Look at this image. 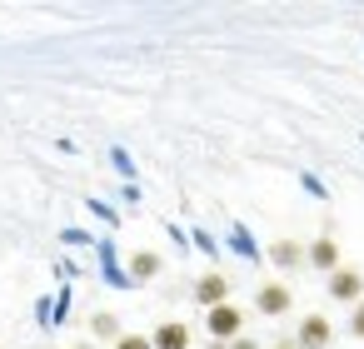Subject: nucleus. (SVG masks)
I'll return each mask as SVG.
<instances>
[{"label":"nucleus","mask_w":364,"mask_h":349,"mask_svg":"<svg viewBox=\"0 0 364 349\" xmlns=\"http://www.w3.org/2000/svg\"><path fill=\"white\" fill-rule=\"evenodd\" d=\"M205 324H210V334H215L220 344H230V339H240V329H245V309H240V304H215V309H205Z\"/></svg>","instance_id":"nucleus-1"},{"label":"nucleus","mask_w":364,"mask_h":349,"mask_svg":"<svg viewBox=\"0 0 364 349\" xmlns=\"http://www.w3.org/2000/svg\"><path fill=\"white\" fill-rule=\"evenodd\" d=\"M289 304H294V294H289V284H279V279L259 284V294H255V309H259V314H269V319H279Z\"/></svg>","instance_id":"nucleus-2"},{"label":"nucleus","mask_w":364,"mask_h":349,"mask_svg":"<svg viewBox=\"0 0 364 349\" xmlns=\"http://www.w3.org/2000/svg\"><path fill=\"white\" fill-rule=\"evenodd\" d=\"M329 339H334V324L324 319V314H304L299 319V349H329Z\"/></svg>","instance_id":"nucleus-3"},{"label":"nucleus","mask_w":364,"mask_h":349,"mask_svg":"<svg viewBox=\"0 0 364 349\" xmlns=\"http://www.w3.org/2000/svg\"><path fill=\"white\" fill-rule=\"evenodd\" d=\"M329 294H334V299L359 304V299H364V274H359V269H349V264H339V269L329 274Z\"/></svg>","instance_id":"nucleus-4"},{"label":"nucleus","mask_w":364,"mask_h":349,"mask_svg":"<svg viewBox=\"0 0 364 349\" xmlns=\"http://www.w3.org/2000/svg\"><path fill=\"white\" fill-rule=\"evenodd\" d=\"M195 299H200L205 309H215V304H230V279H225L220 269L200 274V284H195Z\"/></svg>","instance_id":"nucleus-5"},{"label":"nucleus","mask_w":364,"mask_h":349,"mask_svg":"<svg viewBox=\"0 0 364 349\" xmlns=\"http://www.w3.org/2000/svg\"><path fill=\"white\" fill-rule=\"evenodd\" d=\"M190 339H195V334H190V324H185V319H165V324L150 334V344H155V349H190Z\"/></svg>","instance_id":"nucleus-6"},{"label":"nucleus","mask_w":364,"mask_h":349,"mask_svg":"<svg viewBox=\"0 0 364 349\" xmlns=\"http://www.w3.org/2000/svg\"><path fill=\"white\" fill-rule=\"evenodd\" d=\"M304 259H309L314 269H324V274H334V269H339V245H334L329 235H319L314 245H304Z\"/></svg>","instance_id":"nucleus-7"},{"label":"nucleus","mask_w":364,"mask_h":349,"mask_svg":"<svg viewBox=\"0 0 364 349\" xmlns=\"http://www.w3.org/2000/svg\"><path fill=\"white\" fill-rule=\"evenodd\" d=\"M269 259H274L279 269H299V264H304V245H299V240H279V245L269 249Z\"/></svg>","instance_id":"nucleus-8"},{"label":"nucleus","mask_w":364,"mask_h":349,"mask_svg":"<svg viewBox=\"0 0 364 349\" xmlns=\"http://www.w3.org/2000/svg\"><path fill=\"white\" fill-rule=\"evenodd\" d=\"M90 329H95L100 339H120V319H115L110 309H105V314H95V319H90Z\"/></svg>","instance_id":"nucleus-9"},{"label":"nucleus","mask_w":364,"mask_h":349,"mask_svg":"<svg viewBox=\"0 0 364 349\" xmlns=\"http://www.w3.org/2000/svg\"><path fill=\"white\" fill-rule=\"evenodd\" d=\"M135 274H140V279L160 274V254H135Z\"/></svg>","instance_id":"nucleus-10"},{"label":"nucleus","mask_w":364,"mask_h":349,"mask_svg":"<svg viewBox=\"0 0 364 349\" xmlns=\"http://www.w3.org/2000/svg\"><path fill=\"white\" fill-rule=\"evenodd\" d=\"M115 349H155V344H150L145 334H120V339H115Z\"/></svg>","instance_id":"nucleus-11"},{"label":"nucleus","mask_w":364,"mask_h":349,"mask_svg":"<svg viewBox=\"0 0 364 349\" xmlns=\"http://www.w3.org/2000/svg\"><path fill=\"white\" fill-rule=\"evenodd\" d=\"M349 334L364 339V304H354V314H349Z\"/></svg>","instance_id":"nucleus-12"},{"label":"nucleus","mask_w":364,"mask_h":349,"mask_svg":"<svg viewBox=\"0 0 364 349\" xmlns=\"http://www.w3.org/2000/svg\"><path fill=\"white\" fill-rule=\"evenodd\" d=\"M225 349H259V344H250V339H230Z\"/></svg>","instance_id":"nucleus-13"},{"label":"nucleus","mask_w":364,"mask_h":349,"mask_svg":"<svg viewBox=\"0 0 364 349\" xmlns=\"http://www.w3.org/2000/svg\"><path fill=\"white\" fill-rule=\"evenodd\" d=\"M269 349H299V344H269Z\"/></svg>","instance_id":"nucleus-14"},{"label":"nucleus","mask_w":364,"mask_h":349,"mask_svg":"<svg viewBox=\"0 0 364 349\" xmlns=\"http://www.w3.org/2000/svg\"><path fill=\"white\" fill-rule=\"evenodd\" d=\"M70 349H95V344H70Z\"/></svg>","instance_id":"nucleus-15"},{"label":"nucleus","mask_w":364,"mask_h":349,"mask_svg":"<svg viewBox=\"0 0 364 349\" xmlns=\"http://www.w3.org/2000/svg\"><path fill=\"white\" fill-rule=\"evenodd\" d=\"M210 349H225V344H210Z\"/></svg>","instance_id":"nucleus-16"}]
</instances>
